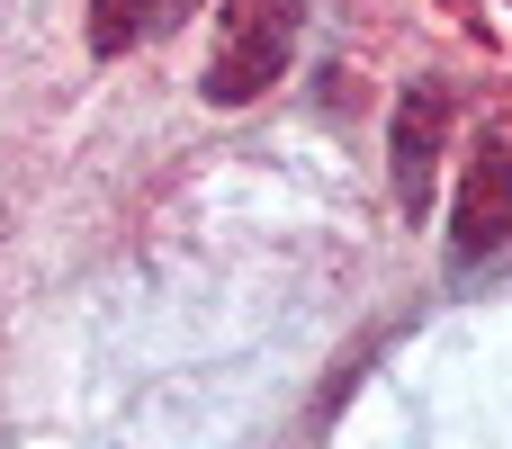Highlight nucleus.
<instances>
[{
  "instance_id": "f257e3e1",
  "label": "nucleus",
  "mask_w": 512,
  "mask_h": 449,
  "mask_svg": "<svg viewBox=\"0 0 512 449\" xmlns=\"http://www.w3.org/2000/svg\"><path fill=\"white\" fill-rule=\"evenodd\" d=\"M297 36H306V0H216V36H207L198 90L216 108H252L297 63Z\"/></svg>"
},
{
  "instance_id": "f03ea898",
  "label": "nucleus",
  "mask_w": 512,
  "mask_h": 449,
  "mask_svg": "<svg viewBox=\"0 0 512 449\" xmlns=\"http://www.w3.org/2000/svg\"><path fill=\"white\" fill-rule=\"evenodd\" d=\"M504 252H512V144L486 135L477 162H468V180H459V207H450V270L477 279Z\"/></svg>"
},
{
  "instance_id": "7ed1b4c3",
  "label": "nucleus",
  "mask_w": 512,
  "mask_h": 449,
  "mask_svg": "<svg viewBox=\"0 0 512 449\" xmlns=\"http://www.w3.org/2000/svg\"><path fill=\"white\" fill-rule=\"evenodd\" d=\"M441 135H450V90H441V81H414V90L396 99V126H387V180H396V207H405V216L432 207Z\"/></svg>"
},
{
  "instance_id": "20e7f679",
  "label": "nucleus",
  "mask_w": 512,
  "mask_h": 449,
  "mask_svg": "<svg viewBox=\"0 0 512 449\" xmlns=\"http://www.w3.org/2000/svg\"><path fill=\"white\" fill-rule=\"evenodd\" d=\"M198 0H90V54H135L162 27H180Z\"/></svg>"
}]
</instances>
